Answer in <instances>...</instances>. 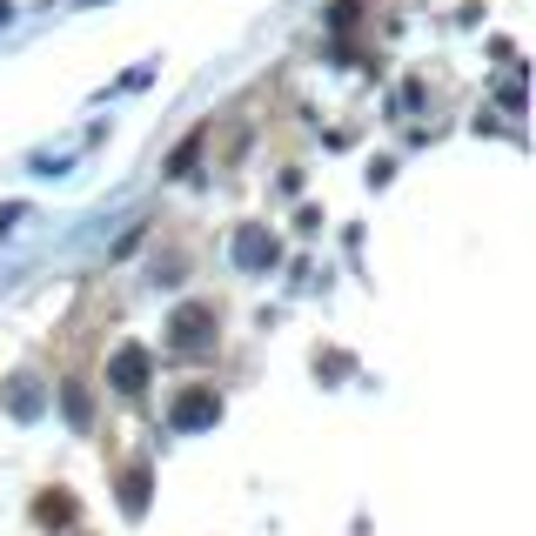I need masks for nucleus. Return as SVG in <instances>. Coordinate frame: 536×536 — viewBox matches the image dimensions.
<instances>
[{
  "label": "nucleus",
  "mask_w": 536,
  "mask_h": 536,
  "mask_svg": "<svg viewBox=\"0 0 536 536\" xmlns=\"http://www.w3.org/2000/svg\"><path fill=\"white\" fill-rule=\"evenodd\" d=\"M114 382H121V389H134V382H141V349H128V356H121V376H114Z\"/></svg>",
  "instance_id": "2"
},
{
  "label": "nucleus",
  "mask_w": 536,
  "mask_h": 536,
  "mask_svg": "<svg viewBox=\"0 0 536 536\" xmlns=\"http://www.w3.org/2000/svg\"><path fill=\"white\" fill-rule=\"evenodd\" d=\"M208 409H215V402H208V396H188V402H181V409H175V423L188 429V423H201V416H208Z\"/></svg>",
  "instance_id": "1"
}]
</instances>
